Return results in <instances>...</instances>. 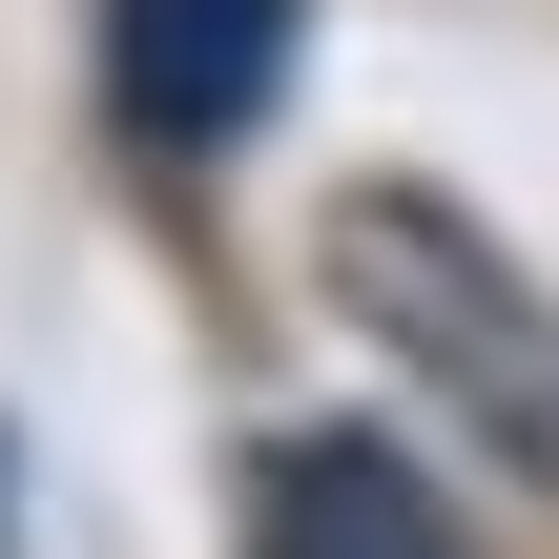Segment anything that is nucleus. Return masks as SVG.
<instances>
[{
    "mask_svg": "<svg viewBox=\"0 0 559 559\" xmlns=\"http://www.w3.org/2000/svg\"><path fill=\"white\" fill-rule=\"evenodd\" d=\"M332 290H353V311L456 394V436H498V456H539V477H559V311L456 228V207H436V187H353V207H332Z\"/></svg>",
    "mask_w": 559,
    "mask_h": 559,
    "instance_id": "f257e3e1",
    "label": "nucleus"
},
{
    "mask_svg": "<svg viewBox=\"0 0 559 559\" xmlns=\"http://www.w3.org/2000/svg\"><path fill=\"white\" fill-rule=\"evenodd\" d=\"M104 83H124V124L228 145V124L290 83V0H104Z\"/></svg>",
    "mask_w": 559,
    "mask_h": 559,
    "instance_id": "f03ea898",
    "label": "nucleus"
},
{
    "mask_svg": "<svg viewBox=\"0 0 559 559\" xmlns=\"http://www.w3.org/2000/svg\"><path fill=\"white\" fill-rule=\"evenodd\" d=\"M270 519H290V559H415V477L311 436V456H270Z\"/></svg>",
    "mask_w": 559,
    "mask_h": 559,
    "instance_id": "7ed1b4c3",
    "label": "nucleus"
}]
</instances>
